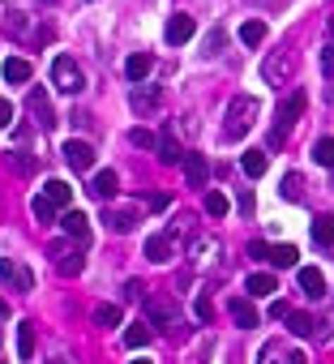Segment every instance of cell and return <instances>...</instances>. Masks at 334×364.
Wrapping results in <instances>:
<instances>
[{
    "label": "cell",
    "mask_w": 334,
    "mask_h": 364,
    "mask_svg": "<svg viewBox=\"0 0 334 364\" xmlns=\"http://www.w3.org/2000/svg\"><path fill=\"white\" fill-rule=\"evenodd\" d=\"M304 108H309V99H304V90H292L283 103L274 108V125H270V137H266V154H274V150H283V142H287V133L300 125V116H304Z\"/></svg>",
    "instance_id": "6da1fadb"
},
{
    "label": "cell",
    "mask_w": 334,
    "mask_h": 364,
    "mask_svg": "<svg viewBox=\"0 0 334 364\" xmlns=\"http://www.w3.org/2000/svg\"><path fill=\"white\" fill-rule=\"evenodd\" d=\"M257 112H261V103H257V99H249V94L232 99V103H228V125H223V133H228V142H240V137H245V133L253 129Z\"/></svg>",
    "instance_id": "7a4b0ae2"
},
{
    "label": "cell",
    "mask_w": 334,
    "mask_h": 364,
    "mask_svg": "<svg viewBox=\"0 0 334 364\" xmlns=\"http://www.w3.org/2000/svg\"><path fill=\"white\" fill-rule=\"evenodd\" d=\"M51 86L61 94H82L86 90V77H82V69H78L73 56H56L51 61Z\"/></svg>",
    "instance_id": "3957f363"
},
{
    "label": "cell",
    "mask_w": 334,
    "mask_h": 364,
    "mask_svg": "<svg viewBox=\"0 0 334 364\" xmlns=\"http://www.w3.org/2000/svg\"><path fill=\"white\" fill-rule=\"evenodd\" d=\"M51 262H56V270H61L65 279H78L86 270V253L69 249V244H51Z\"/></svg>",
    "instance_id": "277c9868"
},
{
    "label": "cell",
    "mask_w": 334,
    "mask_h": 364,
    "mask_svg": "<svg viewBox=\"0 0 334 364\" xmlns=\"http://www.w3.org/2000/svg\"><path fill=\"white\" fill-rule=\"evenodd\" d=\"M26 108H30V116H35V125H39V129H56L51 94H47L43 86H30V94H26Z\"/></svg>",
    "instance_id": "5b68a950"
},
{
    "label": "cell",
    "mask_w": 334,
    "mask_h": 364,
    "mask_svg": "<svg viewBox=\"0 0 334 364\" xmlns=\"http://www.w3.org/2000/svg\"><path fill=\"white\" fill-rule=\"evenodd\" d=\"M159 103H163V86H129V108L137 116L159 112Z\"/></svg>",
    "instance_id": "8992f818"
},
{
    "label": "cell",
    "mask_w": 334,
    "mask_h": 364,
    "mask_svg": "<svg viewBox=\"0 0 334 364\" xmlns=\"http://www.w3.org/2000/svg\"><path fill=\"white\" fill-rule=\"evenodd\" d=\"M261 77H266V86H287V77H292V56H287V51H270L266 65H261Z\"/></svg>",
    "instance_id": "52a82bcc"
},
{
    "label": "cell",
    "mask_w": 334,
    "mask_h": 364,
    "mask_svg": "<svg viewBox=\"0 0 334 364\" xmlns=\"http://www.w3.org/2000/svg\"><path fill=\"white\" fill-rule=\"evenodd\" d=\"M0 279H5L13 291H30V287H35V275H30V266L13 262V257H0Z\"/></svg>",
    "instance_id": "ba28073f"
},
{
    "label": "cell",
    "mask_w": 334,
    "mask_h": 364,
    "mask_svg": "<svg viewBox=\"0 0 334 364\" xmlns=\"http://www.w3.org/2000/svg\"><path fill=\"white\" fill-rule=\"evenodd\" d=\"M103 223H107L111 232H133V227L142 223V206H111V211L103 215Z\"/></svg>",
    "instance_id": "9c48e42d"
},
{
    "label": "cell",
    "mask_w": 334,
    "mask_h": 364,
    "mask_svg": "<svg viewBox=\"0 0 334 364\" xmlns=\"http://www.w3.org/2000/svg\"><path fill=\"white\" fill-rule=\"evenodd\" d=\"M146 257H150V262H172V257H176V232H154L150 240H146Z\"/></svg>",
    "instance_id": "30bf717a"
},
{
    "label": "cell",
    "mask_w": 334,
    "mask_h": 364,
    "mask_svg": "<svg viewBox=\"0 0 334 364\" xmlns=\"http://www.w3.org/2000/svg\"><path fill=\"white\" fill-rule=\"evenodd\" d=\"M65 163L73 172H90L94 168V146L90 142H65Z\"/></svg>",
    "instance_id": "8fae6325"
},
{
    "label": "cell",
    "mask_w": 334,
    "mask_h": 364,
    "mask_svg": "<svg viewBox=\"0 0 334 364\" xmlns=\"http://www.w3.org/2000/svg\"><path fill=\"white\" fill-rule=\"evenodd\" d=\"M197 34V22L189 18V13H176L172 22H167V43H172V47H180V43H189Z\"/></svg>",
    "instance_id": "7c38bea8"
},
{
    "label": "cell",
    "mask_w": 334,
    "mask_h": 364,
    "mask_svg": "<svg viewBox=\"0 0 334 364\" xmlns=\"http://www.w3.org/2000/svg\"><path fill=\"white\" fill-rule=\"evenodd\" d=\"M61 232H65V236H73L78 244H86V240H90V219H86L82 211H65V219H61Z\"/></svg>",
    "instance_id": "4fadbf2b"
},
{
    "label": "cell",
    "mask_w": 334,
    "mask_h": 364,
    "mask_svg": "<svg viewBox=\"0 0 334 364\" xmlns=\"http://www.w3.org/2000/svg\"><path fill=\"white\" fill-rule=\"evenodd\" d=\"M180 163H185V180H189L193 189H202V184L210 180V163L202 159V154H185Z\"/></svg>",
    "instance_id": "5bb4252c"
},
{
    "label": "cell",
    "mask_w": 334,
    "mask_h": 364,
    "mask_svg": "<svg viewBox=\"0 0 334 364\" xmlns=\"http://www.w3.org/2000/svg\"><path fill=\"white\" fill-rule=\"evenodd\" d=\"M266 262H270L274 270H287V266L300 262V249H296V244H274V249H266Z\"/></svg>",
    "instance_id": "9a60e30c"
},
{
    "label": "cell",
    "mask_w": 334,
    "mask_h": 364,
    "mask_svg": "<svg viewBox=\"0 0 334 364\" xmlns=\"http://www.w3.org/2000/svg\"><path fill=\"white\" fill-rule=\"evenodd\" d=\"M300 291H304L309 300H321V296H326V275H321L317 266H304V270H300Z\"/></svg>",
    "instance_id": "2e32d148"
},
{
    "label": "cell",
    "mask_w": 334,
    "mask_h": 364,
    "mask_svg": "<svg viewBox=\"0 0 334 364\" xmlns=\"http://www.w3.org/2000/svg\"><path fill=\"white\" fill-rule=\"evenodd\" d=\"M154 150H159V163H167V168H176V163L185 159V150L176 146V137H172V133H163V137H154Z\"/></svg>",
    "instance_id": "e0dca14e"
},
{
    "label": "cell",
    "mask_w": 334,
    "mask_h": 364,
    "mask_svg": "<svg viewBox=\"0 0 334 364\" xmlns=\"http://www.w3.org/2000/svg\"><path fill=\"white\" fill-rule=\"evenodd\" d=\"M116 189H120L116 172H94V180H90V197L107 201V197H116Z\"/></svg>",
    "instance_id": "ac0fdd59"
},
{
    "label": "cell",
    "mask_w": 334,
    "mask_h": 364,
    "mask_svg": "<svg viewBox=\"0 0 334 364\" xmlns=\"http://www.w3.org/2000/svg\"><path fill=\"white\" fill-rule=\"evenodd\" d=\"M146 313H150V322H167V326H172L176 322V300L154 296V300H146Z\"/></svg>",
    "instance_id": "d6986e66"
},
{
    "label": "cell",
    "mask_w": 334,
    "mask_h": 364,
    "mask_svg": "<svg viewBox=\"0 0 334 364\" xmlns=\"http://www.w3.org/2000/svg\"><path fill=\"white\" fill-rule=\"evenodd\" d=\"M0 73H5V82H13V86H26L35 69H30V61H22V56H9V61H5V69H0Z\"/></svg>",
    "instance_id": "ffe728a7"
},
{
    "label": "cell",
    "mask_w": 334,
    "mask_h": 364,
    "mask_svg": "<svg viewBox=\"0 0 334 364\" xmlns=\"http://www.w3.org/2000/svg\"><path fill=\"white\" fill-rule=\"evenodd\" d=\"M150 69H154V56H146V51H133V56L125 61V77L129 82H142Z\"/></svg>",
    "instance_id": "44dd1931"
},
{
    "label": "cell",
    "mask_w": 334,
    "mask_h": 364,
    "mask_svg": "<svg viewBox=\"0 0 334 364\" xmlns=\"http://www.w3.org/2000/svg\"><path fill=\"white\" fill-rule=\"evenodd\" d=\"M283 322H287V330H292V334H300V339L317 334V322H313L309 313H296V308H287V318H283Z\"/></svg>",
    "instance_id": "7402d4cb"
},
{
    "label": "cell",
    "mask_w": 334,
    "mask_h": 364,
    "mask_svg": "<svg viewBox=\"0 0 334 364\" xmlns=\"http://www.w3.org/2000/svg\"><path fill=\"white\" fill-rule=\"evenodd\" d=\"M240 168H245V176L257 180V176H266V168H270V154H266V150H249L245 159H240Z\"/></svg>",
    "instance_id": "603a6c76"
},
{
    "label": "cell",
    "mask_w": 334,
    "mask_h": 364,
    "mask_svg": "<svg viewBox=\"0 0 334 364\" xmlns=\"http://www.w3.org/2000/svg\"><path fill=\"white\" fill-rule=\"evenodd\" d=\"M232 318L240 322V330H253V326H257V308H253L245 296H236V300H232Z\"/></svg>",
    "instance_id": "cb8c5ba5"
},
{
    "label": "cell",
    "mask_w": 334,
    "mask_h": 364,
    "mask_svg": "<svg viewBox=\"0 0 334 364\" xmlns=\"http://www.w3.org/2000/svg\"><path fill=\"white\" fill-rule=\"evenodd\" d=\"M253 296H274L278 291V279L270 275V270H257V275H249V283H245Z\"/></svg>",
    "instance_id": "d4e9b609"
},
{
    "label": "cell",
    "mask_w": 334,
    "mask_h": 364,
    "mask_svg": "<svg viewBox=\"0 0 334 364\" xmlns=\"http://www.w3.org/2000/svg\"><path fill=\"white\" fill-rule=\"evenodd\" d=\"M313 244H321V249L334 244V215H317L313 219Z\"/></svg>",
    "instance_id": "484cf974"
},
{
    "label": "cell",
    "mask_w": 334,
    "mask_h": 364,
    "mask_svg": "<svg viewBox=\"0 0 334 364\" xmlns=\"http://www.w3.org/2000/svg\"><path fill=\"white\" fill-rule=\"evenodd\" d=\"M43 193H47L56 206H69V201H73V184H65V180H47Z\"/></svg>",
    "instance_id": "4316f807"
},
{
    "label": "cell",
    "mask_w": 334,
    "mask_h": 364,
    "mask_svg": "<svg viewBox=\"0 0 334 364\" xmlns=\"http://www.w3.org/2000/svg\"><path fill=\"white\" fill-rule=\"evenodd\" d=\"M94 326H120V308L116 304H94Z\"/></svg>",
    "instance_id": "83f0119b"
},
{
    "label": "cell",
    "mask_w": 334,
    "mask_h": 364,
    "mask_svg": "<svg viewBox=\"0 0 334 364\" xmlns=\"http://www.w3.org/2000/svg\"><path fill=\"white\" fill-rule=\"evenodd\" d=\"M35 215H39L43 223H51L56 215H61V206H56V201H51L47 193H39V197H35Z\"/></svg>",
    "instance_id": "f1b7e54d"
},
{
    "label": "cell",
    "mask_w": 334,
    "mask_h": 364,
    "mask_svg": "<svg viewBox=\"0 0 334 364\" xmlns=\"http://www.w3.org/2000/svg\"><path fill=\"white\" fill-rule=\"evenodd\" d=\"M261 39H266V22H245V26H240V43L257 47Z\"/></svg>",
    "instance_id": "f546056e"
},
{
    "label": "cell",
    "mask_w": 334,
    "mask_h": 364,
    "mask_svg": "<svg viewBox=\"0 0 334 364\" xmlns=\"http://www.w3.org/2000/svg\"><path fill=\"white\" fill-rule=\"evenodd\" d=\"M313 159H317L321 168H334V137H321V142L313 146Z\"/></svg>",
    "instance_id": "4dcf8cb0"
},
{
    "label": "cell",
    "mask_w": 334,
    "mask_h": 364,
    "mask_svg": "<svg viewBox=\"0 0 334 364\" xmlns=\"http://www.w3.org/2000/svg\"><path fill=\"white\" fill-rule=\"evenodd\" d=\"M206 215H210V219H223V215H228V193H206Z\"/></svg>",
    "instance_id": "1f68e13d"
},
{
    "label": "cell",
    "mask_w": 334,
    "mask_h": 364,
    "mask_svg": "<svg viewBox=\"0 0 334 364\" xmlns=\"http://www.w3.org/2000/svg\"><path fill=\"white\" fill-rule=\"evenodd\" d=\"M5 30H9L13 39H22V34H26V13H18V9H9V13H5Z\"/></svg>",
    "instance_id": "d6a6232c"
},
{
    "label": "cell",
    "mask_w": 334,
    "mask_h": 364,
    "mask_svg": "<svg viewBox=\"0 0 334 364\" xmlns=\"http://www.w3.org/2000/svg\"><path fill=\"white\" fill-rule=\"evenodd\" d=\"M300 193H304V176H296V172H292V176H283V197H287V201H296Z\"/></svg>",
    "instance_id": "836d02e7"
},
{
    "label": "cell",
    "mask_w": 334,
    "mask_h": 364,
    "mask_svg": "<svg viewBox=\"0 0 334 364\" xmlns=\"http://www.w3.org/2000/svg\"><path fill=\"white\" fill-rule=\"evenodd\" d=\"M30 351H35V330H30V326H22V330H18V356H22V360H30Z\"/></svg>",
    "instance_id": "e575fe53"
},
{
    "label": "cell",
    "mask_w": 334,
    "mask_h": 364,
    "mask_svg": "<svg viewBox=\"0 0 334 364\" xmlns=\"http://www.w3.org/2000/svg\"><path fill=\"white\" fill-rule=\"evenodd\" d=\"M9 168H13L18 176H30V172H35V159H22L18 150H9Z\"/></svg>",
    "instance_id": "d590c367"
},
{
    "label": "cell",
    "mask_w": 334,
    "mask_h": 364,
    "mask_svg": "<svg viewBox=\"0 0 334 364\" xmlns=\"http://www.w3.org/2000/svg\"><path fill=\"white\" fill-rule=\"evenodd\" d=\"M125 343H129V347H146V343H150V330H146V326H129Z\"/></svg>",
    "instance_id": "8d00e7d4"
},
{
    "label": "cell",
    "mask_w": 334,
    "mask_h": 364,
    "mask_svg": "<svg viewBox=\"0 0 334 364\" xmlns=\"http://www.w3.org/2000/svg\"><path fill=\"white\" fill-rule=\"evenodd\" d=\"M257 364H287V351H283V347H266V351L257 356Z\"/></svg>",
    "instance_id": "74e56055"
},
{
    "label": "cell",
    "mask_w": 334,
    "mask_h": 364,
    "mask_svg": "<svg viewBox=\"0 0 334 364\" xmlns=\"http://www.w3.org/2000/svg\"><path fill=\"white\" fill-rule=\"evenodd\" d=\"M218 47H223V30H210L206 43H202V51H206V56H218Z\"/></svg>",
    "instance_id": "f35d334b"
},
{
    "label": "cell",
    "mask_w": 334,
    "mask_h": 364,
    "mask_svg": "<svg viewBox=\"0 0 334 364\" xmlns=\"http://www.w3.org/2000/svg\"><path fill=\"white\" fill-rule=\"evenodd\" d=\"M129 142H133V146H142V150H150V146H154V133H146V129H133V133H129Z\"/></svg>",
    "instance_id": "ab89813d"
},
{
    "label": "cell",
    "mask_w": 334,
    "mask_h": 364,
    "mask_svg": "<svg viewBox=\"0 0 334 364\" xmlns=\"http://www.w3.org/2000/svg\"><path fill=\"white\" fill-rule=\"evenodd\" d=\"M193 313H197V322H210V318H214V308H210V300H206V296H197Z\"/></svg>",
    "instance_id": "60d3db41"
},
{
    "label": "cell",
    "mask_w": 334,
    "mask_h": 364,
    "mask_svg": "<svg viewBox=\"0 0 334 364\" xmlns=\"http://www.w3.org/2000/svg\"><path fill=\"white\" fill-rule=\"evenodd\" d=\"M146 206H150V211H167V206H172V197H167V193H150Z\"/></svg>",
    "instance_id": "b9f144b4"
},
{
    "label": "cell",
    "mask_w": 334,
    "mask_h": 364,
    "mask_svg": "<svg viewBox=\"0 0 334 364\" xmlns=\"http://www.w3.org/2000/svg\"><path fill=\"white\" fill-rule=\"evenodd\" d=\"M236 206H240V215H253V189H240Z\"/></svg>",
    "instance_id": "7bdbcfd3"
},
{
    "label": "cell",
    "mask_w": 334,
    "mask_h": 364,
    "mask_svg": "<svg viewBox=\"0 0 334 364\" xmlns=\"http://www.w3.org/2000/svg\"><path fill=\"white\" fill-rule=\"evenodd\" d=\"M321 73H326V77H334V43L321 51Z\"/></svg>",
    "instance_id": "ee69618b"
},
{
    "label": "cell",
    "mask_w": 334,
    "mask_h": 364,
    "mask_svg": "<svg viewBox=\"0 0 334 364\" xmlns=\"http://www.w3.org/2000/svg\"><path fill=\"white\" fill-rule=\"evenodd\" d=\"M9 120H13V103L0 99V129H9Z\"/></svg>",
    "instance_id": "f6af8a7d"
},
{
    "label": "cell",
    "mask_w": 334,
    "mask_h": 364,
    "mask_svg": "<svg viewBox=\"0 0 334 364\" xmlns=\"http://www.w3.org/2000/svg\"><path fill=\"white\" fill-rule=\"evenodd\" d=\"M287 308H292L287 300H274V304H270V318H278V322H283V318H287Z\"/></svg>",
    "instance_id": "bcb514c9"
},
{
    "label": "cell",
    "mask_w": 334,
    "mask_h": 364,
    "mask_svg": "<svg viewBox=\"0 0 334 364\" xmlns=\"http://www.w3.org/2000/svg\"><path fill=\"white\" fill-rule=\"evenodd\" d=\"M47 364H78V360H73V356H69V351H56V356H51V360H47Z\"/></svg>",
    "instance_id": "7dc6e473"
},
{
    "label": "cell",
    "mask_w": 334,
    "mask_h": 364,
    "mask_svg": "<svg viewBox=\"0 0 334 364\" xmlns=\"http://www.w3.org/2000/svg\"><path fill=\"white\" fill-rule=\"evenodd\" d=\"M249 257H261V262H266V244H261V240H253V244H249Z\"/></svg>",
    "instance_id": "c3c4849f"
},
{
    "label": "cell",
    "mask_w": 334,
    "mask_h": 364,
    "mask_svg": "<svg viewBox=\"0 0 334 364\" xmlns=\"http://www.w3.org/2000/svg\"><path fill=\"white\" fill-rule=\"evenodd\" d=\"M0 318H9V304L5 300H0Z\"/></svg>",
    "instance_id": "681fc988"
},
{
    "label": "cell",
    "mask_w": 334,
    "mask_h": 364,
    "mask_svg": "<svg viewBox=\"0 0 334 364\" xmlns=\"http://www.w3.org/2000/svg\"><path fill=\"white\" fill-rule=\"evenodd\" d=\"M287 364H304V356H287Z\"/></svg>",
    "instance_id": "f907efd6"
},
{
    "label": "cell",
    "mask_w": 334,
    "mask_h": 364,
    "mask_svg": "<svg viewBox=\"0 0 334 364\" xmlns=\"http://www.w3.org/2000/svg\"><path fill=\"white\" fill-rule=\"evenodd\" d=\"M330 39H334V18H330Z\"/></svg>",
    "instance_id": "816d5d0a"
},
{
    "label": "cell",
    "mask_w": 334,
    "mask_h": 364,
    "mask_svg": "<svg viewBox=\"0 0 334 364\" xmlns=\"http://www.w3.org/2000/svg\"><path fill=\"white\" fill-rule=\"evenodd\" d=\"M129 364H150V360H129Z\"/></svg>",
    "instance_id": "f5cc1de1"
},
{
    "label": "cell",
    "mask_w": 334,
    "mask_h": 364,
    "mask_svg": "<svg viewBox=\"0 0 334 364\" xmlns=\"http://www.w3.org/2000/svg\"><path fill=\"white\" fill-rule=\"evenodd\" d=\"M43 5H51V0H43Z\"/></svg>",
    "instance_id": "db71d44e"
},
{
    "label": "cell",
    "mask_w": 334,
    "mask_h": 364,
    "mask_svg": "<svg viewBox=\"0 0 334 364\" xmlns=\"http://www.w3.org/2000/svg\"><path fill=\"white\" fill-rule=\"evenodd\" d=\"M0 364H5V356H0Z\"/></svg>",
    "instance_id": "11a10c76"
}]
</instances>
